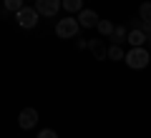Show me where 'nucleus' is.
Masks as SVG:
<instances>
[{
	"instance_id": "f257e3e1",
	"label": "nucleus",
	"mask_w": 151,
	"mask_h": 138,
	"mask_svg": "<svg viewBox=\"0 0 151 138\" xmlns=\"http://www.w3.org/2000/svg\"><path fill=\"white\" fill-rule=\"evenodd\" d=\"M78 30H81V23H78V18H73V15H65V18H60V20L55 23V35H58L60 40L76 38Z\"/></svg>"
},
{
	"instance_id": "f03ea898",
	"label": "nucleus",
	"mask_w": 151,
	"mask_h": 138,
	"mask_svg": "<svg viewBox=\"0 0 151 138\" xmlns=\"http://www.w3.org/2000/svg\"><path fill=\"white\" fill-rule=\"evenodd\" d=\"M126 65L129 68H134V70H141V68H146L149 65V60H151V55H149V50L141 45V48H131L129 53H126Z\"/></svg>"
},
{
	"instance_id": "7ed1b4c3",
	"label": "nucleus",
	"mask_w": 151,
	"mask_h": 138,
	"mask_svg": "<svg viewBox=\"0 0 151 138\" xmlns=\"http://www.w3.org/2000/svg\"><path fill=\"white\" fill-rule=\"evenodd\" d=\"M15 18H18V25L20 28H28V30H30V28H35L38 25V18H40V13L35 10V8H23V10H18L15 13Z\"/></svg>"
},
{
	"instance_id": "20e7f679",
	"label": "nucleus",
	"mask_w": 151,
	"mask_h": 138,
	"mask_svg": "<svg viewBox=\"0 0 151 138\" xmlns=\"http://www.w3.org/2000/svg\"><path fill=\"white\" fill-rule=\"evenodd\" d=\"M60 8H63V0H35V10L45 18H55Z\"/></svg>"
},
{
	"instance_id": "39448f33",
	"label": "nucleus",
	"mask_w": 151,
	"mask_h": 138,
	"mask_svg": "<svg viewBox=\"0 0 151 138\" xmlns=\"http://www.w3.org/2000/svg\"><path fill=\"white\" fill-rule=\"evenodd\" d=\"M18 126H20L23 131L35 128L38 126V111H35V108H23L20 116H18Z\"/></svg>"
},
{
	"instance_id": "423d86ee",
	"label": "nucleus",
	"mask_w": 151,
	"mask_h": 138,
	"mask_svg": "<svg viewBox=\"0 0 151 138\" xmlns=\"http://www.w3.org/2000/svg\"><path fill=\"white\" fill-rule=\"evenodd\" d=\"M88 48H91V53H93V58H96V60H106V58H108L106 40H101V38H93V40H88Z\"/></svg>"
},
{
	"instance_id": "0eeeda50",
	"label": "nucleus",
	"mask_w": 151,
	"mask_h": 138,
	"mask_svg": "<svg viewBox=\"0 0 151 138\" xmlns=\"http://www.w3.org/2000/svg\"><path fill=\"white\" fill-rule=\"evenodd\" d=\"M98 13L96 10H88V8H83L81 13H78V23H81V28H96L98 25Z\"/></svg>"
},
{
	"instance_id": "6e6552de",
	"label": "nucleus",
	"mask_w": 151,
	"mask_h": 138,
	"mask_svg": "<svg viewBox=\"0 0 151 138\" xmlns=\"http://www.w3.org/2000/svg\"><path fill=\"white\" fill-rule=\"evenodd\" d=\"M126 43H129L131 48H141V45H146V33L144 30H129Z\"/></svg>"
},
{
	"instance_id": "1a4fd4ad",
	"label": "nucleus",
	"mask_w": 151,
	"mask_h": 138,
	"mask_svg": "<svg viewBox=\"0 0 151 138\" xmlns=\"http://www.w3.org/2000/svg\"><path fill=\"white\" fill-rule=\"evenodd\" d=\"M126 38H129V28H126V25H116L108 40H111V43H116V45H124V43H126Z\"/></svg>"
},
{
	"instance_id": "9d476101",
	"label": "nucleus",
	"mask_w": 151,
	"mask_h": 138,
	"mask_svg": "<svg viewBox=\"0 0 151 138\" xmlns=\"http://www.w3.org/2000/svg\"><path fill=\"white\" fill-rule=\"evenodd\" d=\"M124 58H126V53H124L121 45H116V43L108 45V60H124Z\"/></svg>"
},
{
	"instance_id": "9b49d317",
	"label": "nucleus",
	"mask_w": 151,
	"mask_h": 138,
	"mask_svg": "<svg viewBox=\"0 0 151 138\" xmlns=\"http://www.w3.org/2000/svg\"><path fill=\"white\" fill-rule=\"evenodd\" d=\"M3 8L10 10V13H18V10L25 8V0H3Z\"/></svg>"
},
{
	"instance_id": "f8f14e48",
	"label": "nucleus",
	"mask_w": 151,
	"mask_h": 138,
	"mask_svg": "<svg viewBox=\"0 0 151 138\" xmlns=\"http://www.w3.org/2000/svg\"><path fill=\"white\" fill-rule=\"evenodd\" d=\"M96 28H98V33H101L103 38H111V33H113V28H116V25H113L111 20H98Z\"/></svg>"
},
{
	"instance_id": "ddd939ff",
	"label": "nucleus",
	"mask_w": 151,
	"mask_h": 138,
	"mask_svg": "<svg viewBox=\"0 0 151 138\" xmlns=\"http://www.w3.org/2000/svg\"><path fill=\"white\" fill-rule=\"evenodd\" d=\"M65 13H81L83 10V0H63Z\"/></svg>"
},
{
	"instance_id": "4468645a",
	"label": "nucleus",
	"mask_w": 151,
	"mask_h": 138,
	"mask_svg": "<svg viewBox=\"0 0 151 138\" xmlns=\"http://www.w3.org/2000/svg\"><path fill=\"white\" fill-rule=\"evenodd\" d=\"M139 18H141V20H146V23H151V3H149V0L139 5Z\"/></svg>"
},
{
	"instance_id": "2eb2a0df",
	"label": "nucleus",
	"mask_w": 151,
	"mask_h": 138,
	"mask_svg": "<svg viewBox=\"0 0 151 138\" xmlns=\"http://www.w3.org/2000/svg\"><path fill=\"white\" fill-rule=\"evenodd\" d=\"M38 138H58V133H55L53 128H43V131L38 133Z\"/></svg>"
},
{
	"instance_id": "dca6fc26",
	"label": "nucleus",
	"mask_w": 151,
	"mask_h": 138,
	"mask_svg": "<svg viewBox=\"0 0 151 138\" xmlns=\"http://www.w3.org/2000/svg\"><path fill=\"white\" fill-rule=\"evenodd\" d=\"M146 45L151 48V30H149V35H146Z\"/></svg>"
}]
</instances>
